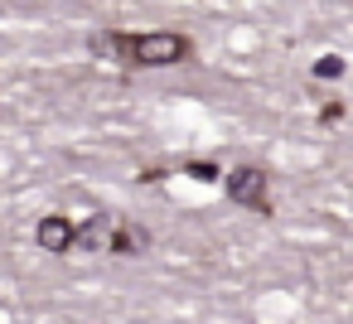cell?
I'll use <instances>...</instances> for the list:
<instances>
[{
    "instance_id": "6da1fadb",
    "label": "cell",
    "mask_w": 353,
    "mask_h": 324,
    "mask_svg": "<svg viewBox=\"0 0 353 324\" xmlns=\"http://www.w3.org/2000/svg\"><path fill=\"white\" fill-rule=\"evenodd\" d=\"M117 49H121V59H131L141 68H165V63L189 59L184 34H131V39H117Z\"/></svg>"
},
{
    "instance_id": "7a4b0ae2",
    "label": "cell",
    "mask_w": 353,
    "mask_h": 324,
    "mask_svg": "<svg viewBox=\"0 0 353 324\" xmlns=\"http://www.w3.org/2000/svg\"><path fill=\"white\" fill-rule=\"evenodd\" d=\"M228 194H232L237 203L256 208V213H271V199H266V174H261L256 165H247V170H232V174H228Z\"/></svg>"
},
{
    "instance_id": "3957f363",
    "label": "cell",
    "mask_w": 353,
    "mask_h": 324,
    "mask_svg": "<svg viewBox=\"0 0 353 324\" xmlns=\"http://www.w3.org/2000/svg\"><path fill=\"white\" fill-rule=\"evenodd\" d=\"M34 237H39V247H49V252H68V247H73V227H68V218H44Z\"/></svg>"
},
{
    "instance_id": "277c9868",
    "label": "cell",
    "mask_w": 353,
    "mask_h": 324,
    "mask_svg": "<svg viewBox=\"0 0 353 324\" xmlns=\"http://www.w3.org/2000/svg\"><path fill=\"white\" fill-rule=\"evenodd\" d=\"M314 73H319V78H339V73H343V59H339V54H324V59L314 63Z\"/></svg>"
},
{
    "instance_id": "5b68a950",
    "label": "cell",
    "mask_w": 353,
    "mask_h": 324,
    "mask_svg": "<svg viewBox=\"0 0 353 324\" xmlns=\"http://www.w3.org/2000/svg\"><path fill=\"white\" fill-rule=\"evenodd\" d=\"M189 174H194V179H218V165H213V160H194Z\"/></svg>"
}]
</instances>
